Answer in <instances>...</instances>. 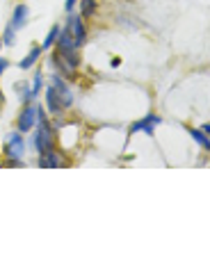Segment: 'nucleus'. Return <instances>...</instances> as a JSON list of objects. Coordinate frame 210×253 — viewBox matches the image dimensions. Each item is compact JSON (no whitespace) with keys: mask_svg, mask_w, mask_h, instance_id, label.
I'll return each mask as SVG.
<instances>
[{"mask_svg":"<svg viewBox=\"0 0 210 253\" xmlns=\"http://www.w3.org/2000/svg\"><path fill=\"white\" fill-rule=\"evenodd\" d=\"M37 130H35V139H32V144H35V151L37 153H44V151H51L52 148V128L51 124H48L46 114H44V107L37 105Z\"/></svg>","mask_w":210,"mask_h":253,"instance_id":"1","label":"nucleus"},{"mask_svg":"<svg viewBox=\"0 0 210 253\" xmlns=\"http://www.w3.org/2000/svg\"><path fill=\"white\" fill-rule=\"evenodd\" d=\"M5 155L14 162L25 155V139H23V132H9L5 139Z\"/></svg>","mask_w":210,"mask_h":253,"instance_id":"2","label":"nucleus"},{"mask_svg":"<svg viewBox=\"0 0 210 253\" xmlns=\"http://www.w3.org/2000/svg\"><path fill=\"white\" fill-rule=\"evenodd\" d=\"M66 30H69L71 39L76 42L78 48L87 42V30H85V23H82V16H80V14H71L69 21H66Z\"/></svg>","mask_w":210,"mask_h":253,"instance_id":"3","label":"nucleus"},{"mask_svg":"<svg viewBox=\"0 0 210 253\" xmlns=\"http://www.w3.org/2000/svg\"><path fill=\"white\" fill-rule=\"evenodd\" d=\"M51 87L55 89V94L59 96V100H62V105L69 107L71 103H73V91H71L69 84L59 78V73H55V76H51Z\"/></svg>","mask_w":210,"mask_h":253,"instance_id":"4","label":"nucleus"},{"mask_svg":"<svg viewBox=\"0 0 210 253\" xmlns=\"http://www.w3.org/2000/svg\"><path fill=\"white\" fill-rule=\"evenodd\" d=\"M37 124V105H25V110L18 117V132H30Z\"/></svg>","mask_w":210,"mask_h":253,"instance_id":"5","label":"nucleus"},{"mask_svg":"<svg viewBox=\"0 0 210 253\" xmlns=\"http://www.w3.org/2000/svg\"><path fill=\"white\" fill-rule=\"evenodd\" d=\"M160 124V117H153V114H149V117L140 119V121H135L133 126H130V132H146V135H153V128Z\"/></svg>","mask_w":210,"mask_h":253,"instance_id":"6","label":"nucleus"},{"mask_svg":"<svg viewBox=\"0 0 210 253\" xmlns=\"http://www.w3.org/2000/svg\"><path fill=\"white\" fill-rule=\"evenodd\" d=\"M39 167H46V169H57V167H62V155H59L55 148L44 151V153H39Z\"/></svg>","mask_w":210,"mask_h":253,"instance_id":"7","label":"nucleus"},{"mask_svg":"<svg viewBox=\"0 0 210 253\" xmlns=\"http://www.w3.org/2000/svg\"><path fill=\"white\" fill-rule=\"evenodd\" d=\"M28 16H30V9H28V5H18L16 9H14V16H12V28L14 30H21L25 23H28Z\"/></svg>","mask_w":210,"mask_h":253,"instance_id":"8","label":"nucleus"},{"mask_svg":"<svg viewBox=\"0 0 210 253\" xmlns=\"http://www.w3.org/2000/svg\"><path fill=\"white\" fill-rule=\"evenodd\" d=\"M46 105H48V112H52V114H62V110H64L62 100H59V96L55 94L52 87H48V91H46Z\"/></svg>","mask_w":210,"mask_h":253,"instance_id":"9","label":"nucleus"},{"mask_svg":"<svg viewBox=\"0 0 210 253\" xmlns=\"http://www.w3.org/2000/svg\"><path fill=\"white\" fill-rule=\"evenodd\" d=\"M39 55H41V48H39V46H35L28 55H25L23 59H21V62H18V66H21L23 71H25V69H30V66H32V64L37 62V59H39Z\"/></svg>","mask_w":210,"mask_h":253,"instance_id":"10","label":"nucleus"},{"mask_svg":"<svg viewBox=\"0 0 210 253\" xmlns=\"http://www.w3.org/2000/svg\"><path fill=\"white\" fill-rule=\"evenodd\" d=\"M96 0H80V16L82 18H89L94 16V12H96Z\"/></svg>","mask_w":210,"mask_h":253,"instance_id":"11","label":"nucleus"},{"mask_svg":"<svg viewBox=\"0 0 210 253\" xmlns=\"http://www.w3.org/2000/svg\"><path fill=\"white\" fill-rule=\"evenodd\" d=\"M57 35H59V25H52L51 32H48L46 39H44V46H41V50H48V48H51L52 43L57 42Z\"/></svg>","mask_w":210,"mask_h":253,"instance_id":"12","label":"nucleus"},{"mask_svg":"<svg viewBox=\"0 0 210 253\" xmlns=\"http://www.w3.org/2000/svg\"><path fill=\"white\" fill-rule=\"evenodd\" d=\"M190 132H192V137L194 139L199 141V144H201V146L204 148H210V139H208V132H204V130L199 128V130H190Z\"/></svg>","mask_w":210,"mask_h":253,"instance_id":"13","label":"nucleus"},{"mask_svg":"<svg viewBox=\"0 0 210 253\" xmlns=\"http://www.w3.org/2000/svg\"><path fill=\"white\" fill-rule=\"evenodd\" d=\"M14 32H16V30L9 25V28L5 30V35H2V43H7V46H14Z\"/></svg>","mask_w":210,"mask_h":253,"instance_id":"14","label":"nucleus"},{"mask_svg":"<svg viewBox=\"0 0 210 253\" xmlns=\"http://www.w3.org/2000/svg\"><path fill=\"white\" fill-rule=\"evenodd\" d=\"M41 91V73H35V83H32V96Z\"/></svg>","mask_w":210,"mask_h":253,"instance_id":"15","label":"nucleus"},{"mask_svg":"<svg viewBox=\"0 0 210 253\" xmlns=\"http://www.w3.org/2000/svg\"><path fill=\"white\" fill-rule=\"evenodd\" d=\"M7 66H9V62H7L5 57H0V76H2V73L7 71Z\"/></svg>","mask_w":210,"mask_h":253,"instance_id":"16","label":"nucleus"},{"mask_svg":"<svg viewBox=\"0 0 210 253\" xmlns=\"http://www.w3.org/2000/svg\"><path fill=\"white\" fill-rule=\"evenodd\" d=\"M76 5H78V0H66V12H73Z\"/></svg>","mask_w":210,"mask_h":253,"instance_id":"17","label":"nucleus"},{"mask_svg":"<svg viewBox=\"0 0 210 253\" xmlns=\"http://www.w3.org/2000/svg\"><path fill=\"white\" fill-rule=\"evenodd\" d=\"M0 48H2V37H0Z\"/></svg>","mask_w":210,"mask_h":253,"instance_id":"18","label":"nucleus"}]
</instances>
